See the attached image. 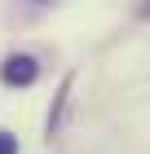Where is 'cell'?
<instances>
[{
    "label": "cell",
    "mask_w": 150,
    "mask_h": 154,
    "mask_svg": "<svg viewBox=\"0 0 150 154\" xmlns=\"http://www.w3.org/2000/svg\"><path fill=\"white\" fill-rule=\"evenodd\" d=\"M0 154H18V137L13 132H0Z\"/></svg>",
    "instance_id": "obj_2"
},
{
    "label": "cell",
    "mask_w": 150,
    "mask_h": 154,
    "mask_svg": "<svg viewBox=\"0 0 150 154\" xmlns=\"http://www.w3.org/2000/svg\"><path fill=\"white\" fill-rule=\"evenodd\" d=\"M0 79L9 84V88H31V84L40 79V62H35L31 53H9L5 66H0Z\"/></svg>",
    "instance_id": "obj_1"
},
{
    "label": "cell",
    "mask_w": 150,
    "mask_h": 154,
    "mask_svg": "<svg viewBox=\"0 0 150 154\" xmlns=\"http://www.w3.org/2000/svg\"><path fill=\"white\" fill-rule=\"evenodd\" d=\"M137 18H150V0H141V5H137Z\"/></svg>",
    "instance_id": "obj_3"
}]
</instances>
